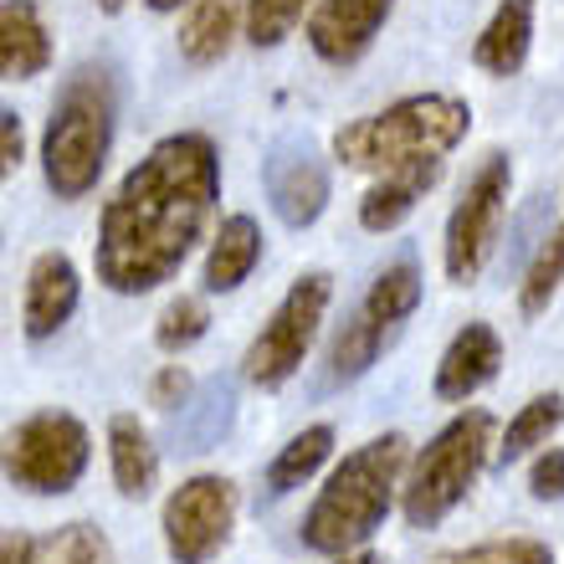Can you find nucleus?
I'll return each instance as SVG.
<instances>
[{
    "mask_svg": "<svg viewBox=\"0 0 564 564\" xmlns=\"http://www.w3.org/2000/svg\"><path fill=\"white\" fill-rule=\"evenodd\" d=\"M221 200V154L206 134H170L119 180L98 216L93 268L108 293L139 297L170 282Z\"/></svg>",
    "mask_w": 564,
    "mask_h": 564,
    "instance_id": "nucleus-1",
    "label": "nucleus"
},
{
    "mask_svg": "<svg viewBox=\"0 0 564 564\" xmlns=\"http://www.w3.org/2000/svg\"><path fill=\"white\" fill-rule=\"evenodd\" d=\"M405 436L401 431H386L375 442L355 446L349 457L328 473V482L318 488L313 508L303 513V544L313 554H355L365 539L386 523L390 513V498L401 488V473H405Z\"/></svg>",
    "mask_w": 564,
    "mask_h": 564,
    "instance_id": "nucleus-2",
    "label": "nucleus"
},
{
    "mask_svg": "<svg viewBox=\"0 0 564 564\" xmlns=\"http://www.w3.org/2000/svg\"><path fill=\"white\" fill-rule=\"evenodd\" d=\"M113 113H119V83L108 62H83L62 83L52 119L42 129V175L57 200H83L98 185L113 149Z\"/></svg>",
    "mask_w": 564,
    "mask_h": 564,
    "instance_id": "nucleus-3",
    "label": "nucleus"
},
{
    "mask_svg": "<svg viewBox=\"0 0 564 564\" xmlns=\"http://www.w3.org/2000/svg\"><path fill=\"white\" fill-rule=\"evenodd\" d=\"M473 129V108L452 93H416L401 104L380 108L370 119L344 123L334 134V160L365 175H386L416 160H442Z\"/></svg>",
    "mask_w": 564,
    "mask_h": 564,
    "instance_id": "nucleus-4",
    "label": "nucleus"
},
{
    "mask_svg": "<svg viewBox=\"0 0 564 564\" xmlns=\"http://www.w3.org/2000/svg\"><path fill=\"white\" fill-rule=\"evenodd\" d=\"M492 416L488 411H462L452 416L426 446L416 452L411 473L401 482V513L411 529H436L452 508L473 492V482L488 467Z\"/></svg>",
    "mask_w": 564,
    "mask_h": 564,
    "instance_id": "nucleus-5",
    "label": "nucleus"
},
{
    "mask_svg": "<svg viewBox=\"0 0 564 564\" xmlns=\"http://www.w3.org/2000/svg\"><path fill=\"white\" fill-rule=\"evenodd\" d=\"M416 303H421V268L411 257L390 262L386 272H375L370 293L359 297V308L344 318V328L334 334V344H328L324 386H355L359 375L380 359L390 334L416 313Z\"/></svg>",
    "mask_w": 564,
    "mask_h": 564,
    "instance_id": "nucleus-6",
    "label": "nucleus"
},
{
    "mask_svg": "<svg viewBox=\"0 0 564 564\" xmlns=\"http://www.w3.org/2000/svg\"><path fill=\"white\" fill-rule=\"evenodd\" d=\"M88 426L67 411H36L6 436V477H11V488L36 492V498L73 492L77 477L88 473Z\"/></svg>",
    "mask_w": 564,
    "mask_h": 564,
    "instance_id": "nucleus-7",
    "label": "nucleus"
},
{
    "mask_svg": "<svg viewBox=\"0 0 564 564\" xmlns=\"http://www.w3.org/2000/svg\"><path fill=\"white\" fill-rule=\"evenodd\" d=\"M328 293H334L328 272H303V278L282 293V303L272 308V318L262 324V334L247 344V359H241V375H247L257 390H278L303 370L313 334L324 324Z\"/></svg>",
    "mask_w": 564,
    "mask_h": 564,
    "instance_id": "nucleus-8",
    "label": "nucleus"
},
{
    "mask_svg": "<svg viewBox=\"0 0 564 564\" xmlns=\"http://www.w3.org/2000/svg\"><path fill=\"white\" fill-rule=\"evenodd\" d=\"M508 191H513V164H508V154L492 149L488 160L467 175L457 206L446 216V241H442L446 282H473L488 268L492 241H498V226H503L508 210Z\"/></svg>",
    "mask_w": 564,
    "mask_h": 564,
    "instance_id": "nucleus-9",
    "label": "nucleus"
},
{
    "mask_svg": "<svg viewBox=\"0 0 564 564\" xmlns=\"http://www.w3.org/2000/svg\"><path fill=\"white\" fill-rule=\"evenodd\" d=\"M160 529L175 564H210L231 544V529H237V482L221 473L185 477L164 498Z\"/></svg>",
    "mask_w": 564,
    "mask_h": 564,
    "instance_id": "nucleus-10",
    "label": "nucleus"
},
{
    "mask_svg": "<svg viewBox=\"0 0 564 564\" xmlns=\"http://www.w3.org/2000/svg\"><path fill=\"white\" fill-rule=\"evenodd\" d=\"M262 185H268V206L282 226H313L328 206V164L308 139H278L262 160Z\"/></svg>",
    "mask_w": 564,
    "mask_h": 564,
    "instance_id": "nucleus-11",
    "label": "nucleus"
},
{
    "mask_svg": "<svg viewBox=\"0 0 564 564\" xmlns=\"http://www.w3.org/2000/svg\"><path fill=\"white\" fill-rule=\"evenodd\" d=\"M390 11H395V0H313L308 11L313 57L328 62V67H355L375 46Z\"/></svg>",
    "mask_w": 564,
    "mask_h": 564,
    "instance_id": "nucleus-12",
    "label": "nucleus"
},
{
    "mask_svg": "<svg viewBox=\"0 0 564 564\" xmlns=\"http://www.w3.org/2000/svg\"><path fill=\"white\" fill-rule=\"evenodd\" d=\"M77 268L67 252H42L26 272V293H21V328L26 339H52L67 328V318L77 313Z\"/></svg>",
    "mask_w": 564,
    "mask_h": 564,
    "instance_id": "nucleus-13",
    "label": "nucleus"
},
{
    "mask_svg": "<svg viewBox=\"0 0 564 564\" xmlns=\"http://www.w3.org/2000/svg\"><path fill=\"white\" fill-rule=\"evenodd\" d=\"M503 365V339L492 324H467L457 328V339L442 349V365H436V401H473L482 386H492V375Z\"/></svg>",
    "mask_w": 564,
    "mask_h": 564,
    "instance_id": "nucleus-14",
    "label": "nucleus"
},
{
    "mask_svg": "<svg viewBox=\"0 0 564 564\" xmlns=\"http://www.w3.org/2000/svg\"><path fill=\"white\" fill-rule=\"evenodd\" d=\"M436 180H442V160H416V164H401V170L375 175V185L365 191V200H359V226H365V231H395V226L436 191Z\"/></svg>",
    "mask_w": 564,
    "mask_h": 564,
    "instance_id": "nucleus-15",
    "label": "nucleus"
},
{
    "mask_svg": "<svg viewBox=\"0 0 564 564\" xmlns=\"http://www.w3.org/2000/svg\"><path fill=\"white\" fill-rule=\"evenodd\" d=\"M529 42H534V0H498L488 26L477 31L473 62L492 77H513L529 62Z\"/></svg>",
    "mask_w": 564,
    "mask_h": 564,
    "instance_id": "nucleus-16",
    "label": "nucleus"
},
{
    "mask_svg": "<svg viewBox=\"0 0 564 564\" xmlns=\"http://www.w3.org/2000/svg\"><path fill=\"white\" fill-rule=\"evenodd\" d=\"M257 262H262V226L237 210V216H226V221L216 226V237H210L200 288H206V293H237L241 282L252 278Z\"/></svg>",
    "mask_w": 564,
    "mask_h": 564,
    "instance_id": "nucleus-17",
    "label": "nucleus"
},
{
    "mask_svg": "<svg viewBox=\"0 0 564 564\" xmlns=\"http://www.w3.org/2000/svg\"><path fill=\"white\" fill-rule=\"evenodd\" d=\"M0 564H113V550H108L104 529H93V523H62L46 539L6 534Z\"/></svg>",
    "mask_w": 564,
    "mask_h": 564,
    "instance_id": "nucleus-18",
    "label": "nucleus"
},
{
    "mask_svg": "<svg viewBox=\"0 0 564 564\" xmlns=\"http://www.w3.org/2000/svg\"><path fill=\"white\" fill-rule=\"evenodd\" d=\"M46 67H52V36H46L36 6L31 0H6L0 6V73L11 83H26Z\"/></svg>",
    "mask_w": 564,
    "mask_h": 564,
    "instance_id": "nucleus-19",
    "label": "nucleus"
},
{
    "mask_svg": "<svg viewBox=\"0 0 564 564\" xmlns=\"http://www.w3.org/2000/svg\"><path fill=\"white\" fill-rule=\"evenodd\" d=\"M241 21V0H195L185 21H180V57L191 62V67H210V62H221L237 42Z\"/></svg>",
    "mask_w": 564,
    "mask_h": 564,
    "instance_id": "nucleus-20",
    "label": "nucleus"
},
{
    "mask_svg": "<svg viewBox=\"0 0 564 564\" xmlns=\"http://www.w3.org/2000/svg\"><path fill=\"white\" fill-rule=\"evenodd\" d=\"M108 467H113V488L123 498H149L154 477H160V452L149 442V431L139 426V416H129V411L108 421Z\"/></svg>",
    "mask_w": 564,
    "mask_h": 564,
    "instance_id": "nucleus-21",
    "label": "nucleus"
},
{
    "mask_svg": "<svg viewBox=\"0 0 564 564\" xmlns=\"http://www.w3.org/2000/svg\"><path fill=\"white\" fill-rule=\"evenodd\" d=\"M328 452H334V426H324V421H318V426H303L293 442L268 462V492L272 498H288L293 488H303L328 462Z\"/></svg>",
    "mask_w": 564,
    "mask_h": 564,
    "instance_id": "nucleus-22",
    "label": "nucleus"
},
{
    "mask_svg": "<svg viewBox=\"0 0 564 564\" xmlns=\"http://www.w3.org/2000/svg\"><path fill=\"white\" fill-rule=\"evenodd\" d=\"M560 426H564V395L544 390V395H534L529 405H519V416L508 421L503 446H498V462H519V457H529L534 446H550V436Z\"/></svg>",
    "mask_w": 564,
    "mask_h": 564,
    "instance_id": "nucleus-23",
    "label": "nucleus"
},
{
    "mask_svg": "<svg viewBox=\"0 0 564 564\" xmlns=\"http://www.w3.org/2000/svg\"><path fill=\"white\" fill-rule=\"evenodd\" d=\"M231 405H237V395L221 380L200 390V401H191L175 421V436L185 442V452H206L210 442H221V431L231 426Z\"/></svg>",
    "mask_w": 564,
    "mask_h": 564,
    "instance_id": "nucleus-24",
    "label": "nucleus"
},
{
    "mask_svg": "<svg viewBox=\"0 0 564 564\" xmlns=\"http://www.w3.org/2000/svg\"><path fill=\"white\" fill-rule=\"evenodd\" d=\"M560 282H564V231L554 226L550 237H544V247L534 252V262H529V272H523V282H519L523 318H539V313L550 308V297L560 293Z\"/></svg>",
    "mask_w": 564,
    "mask_h": 564,
    "instance_id": "nucleus-25",
    "label": "nucleus"
},
{
    "mask_svg": "<svg viewBox=\"0 0 564 564\" xmlns=\"http://www.w3.org/2000/svg\"><path fill=\"white\" fill-rule=\"evenodd\" d=\"M206 328H210L206 297H175V303L160 313V324H154V344H160L164 355H185L191 344L206 339Z\"/></svg>",
    "mask_w": 564,
    "mask_h": 564,
    "instance_id": "nucleus-26",
    "label": "nucleus"
},
{
    "mask_svg": "<svg viewBox=\"0 0 564 564\" xmlns=\"http://www.w3.org/2000/svg\"><path fill=\"white\" fill-rule=\"evenodd\" d=\"M308 0H247V42L252 46H278L282 36H293L303 21Z\"/></svg>",
    "mask_w": 564,
    "mask_h": 564,
    "instance_id": "nucleus-27",
    "label": "nucleus"
},
{
    "mask_svg": "<svg viewBox=\"0 0 564 564\" xmlns=\"http://www.w3.org/2000/svg\"><path fill=\"white\" fill-rule=\"evenodd\" d=\"M442 564H554V554L539 539H488V544L446 554Z\"/></svg>",
    "mask_w": 564,
    "mask_h": 564,
    "instance_id": "nucleus-28",
    "label": "nucleus"
},
{
    "mask_svg": "<svg viewBox=\"0 0 564 564\" xmlns=\"http://www.w3.org/2000/svg\"><path fill=\"white\" fill-rule=\"evenodd\" d=\"M529 492L539 503H560L564 498V446H544L529 467Z\"/></svg>",
    "mask_w": 564,
    "mask_h": 564,
    "instance_id": "nucleus-29",
    "label": "nucleus"
},
{
    "mask_svg": "<svg viewBox=\"0 0 564 564\" xmlns=\"http://www.w3.org/2000/svg\"><path fill=\"white\" fill-rule=\"evenodd\" d=\"M191 375H185V365H164L154 380H149V405H160V411H185L191 405Z\"/></svg>",
    "mask_w": 564,
    "mask_h": 564,
    "instance_id": "nucleus-30",
    "label": "nucleus"
},
{
    "mask_svg": "<svg viewBox=\"0 0 564 564\" xmlns=\"http://www.w3.org/2000/svg\"><path fill=\"white\" fill-rule=\"evenodd\" d=\"M15 164H21V119H15V108L0 113V175H11Z\"/></svg>",
    "mask_w": 564,
    "mask_h": 564,
    "instance_id": "nucleus-31",
    "label": "nucleus"
},
{
    "mask_svg": "<svg viewBox=\"0 0 564 564\" xmlns=\"http://www.w3.org/2000/svg\"><path fill=\"white\" fill-rule=\"evenodd\" d=\"M180 6H195V0H149V11H180Z\"/></svg>",
    "mask_w": 564,
    "mask_h": 564,
    "instance_id": "nucleus-32",
    "label": "nucleus"
},
{
    "mask_svg": "<svg viewBox=\"0 0 564 564\" xmlns=\"http://www.w3.org/2000/svg\"><path fill=\"white\" fill-rule=\"evenodd\" d=\"M334 564H380V560H375V554H339Z\"/></svg>",
    "mask_w": 564,
    "mask_h": 564,
    "instance_id": "nucleus-33",
    "label": "nucleus"
},
{
    "mask_svg": "<svg viewBox=\"0 0 564 564\" xmlns=\"http://www.w3.org/2000/svg\"><path fill=\"white\" fill-rule=\"evenodd\" d=\"M123 6H129V0H98V11H104V15H119Z\"/></svg>",
    "mask_w": 564,
    "mask_h": 564,
    "instance_id": "nucleus-34",
    "label": "nucleus"
},
{
    "mask_svg": "<svg viewBox=\"0 0 564 564\" xmlns=\"http://www.w3.org/2000/svg\"><path fill=\"white\" fill-rule=\"evenodd\" d=\"M560 231H564V221H560Z\"/></svg>",
    "mask_w": 564,
    "mask_h": 564,
    "instance_id": "nucleus-35",
    "label": "nucleus"
}]
</instances>
